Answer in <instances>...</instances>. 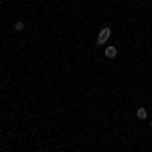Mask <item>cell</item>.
<instances>
[{
	"label": "cell",
	"mask_w": 152,
	"mask_h": 152,
	"mask_svg": "<svg viewBox=\"0 0 152 152\" xmlns=\"http://www.w3.org/2000/svg\"><path fill=\"white\" fill-rule=\"evenodd\" d=\"M104 55H105L107 59H116V57H118V49L114 47V45H107V47L104 49Z\"/></svg>",
	"instance_id": "7a4b0ae2"
},
{
	"label": "cell",
	"mask_w": 152,
	"mask_h": 152,
	"mask_svg": "<svg viewBox=\"0 0 152 152\" xmlns=\"http://www.w3.org/2000/svg\"><path fill=\"white\" fill-rule=\"evenodd\" d=\"M136 118H138V120H146V118H148L146 107H138V110H136Z\"/></svg>",
	"instance_id": "3957f363"
},
{
	"label": "cell",
	"mask_w": 152,
	"mask_h": 152,
	"mask_svg": "<svg viewBox=\"0 0 152 152\" xmlns=\"http://www.w3.org/2000/svg\"><path fill=\"white\" fill-rule=\"evenodd\" d=\"M112 37V28L110 26H104L102 31H99V35H97V41H95V45L97 47H104L105 43H107V39Z\"/></svg>",
	"instance_id": "6da1fadb"
},
{
	"label": "cell",
	"mask_w": 152,
	"mask_h": 152,
	"mask_svg": "<svg viewBox=\"0 0 152 152\" xmlns=\"http://www.w3.org/2000/svg\"><path fill=\"white\" fill-rule=\"evenodd\" d=\"M14 31H16V33H23L24 31V23L23 20H16V23H14Z\"/></svg>",
	"instance_id": "277c9868"
},
{
	"label": "cell",
	"mask_w": 152,
	"mask_h": 152,
	"mask_svg": "<svg viewBox=\"0 0 152 152\" xmlns=\"http://www.w3.org/2000/svg\"><path fill=\"white\" fill-rule=\"evenodd\" d=\"M150 126H152V120H150Z\"/></svg>",
	"instance_id": "5b68a950"
}]
</instances>
